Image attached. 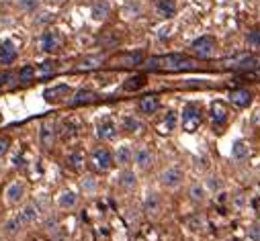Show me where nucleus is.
Segmentation results:
<instances>
[{"label": "nucleus", "mask_w": 260, "mask_h": 241, "mask_svg": "<svg viewBox=\"0 0 260 241\" xmlns=\"http://www.w3.org/2000/svg\"><path fill=\"white\" fill-rule=\"evenodd\" d=\"M134 145L132 143H121L119 147H115L113 157H115V166L119 168H129L134 164Z\"/></svg>", "instance_id": "nucleus-12"}, {"label": "nucleus", "mask_w": 260, "mask_h": 241, "mask_svg": "<svg viewBox=\"0 0 260 241\" xmlns=\"http://www.w3.org/2000/svg\"><path fill=\"white\" fill-rule=\"evenodd\" d=\"M144 62V55L142 51H134V53H119L111 59V64L115 66H123V68H134V66H140Z\"/></svg>", "instance_id": "nucleus-20"}, {"label": "nucleus", "mask_w": 260, "mask_h": 241, "mask_svg": "<svg viewBox=\"0 0 260 241\" xmlns=\"http://www.w3.org/2000/svg\"><path fill=\"white\" fill-rule=\"evenodd\" d=\"M194 62L190 57L182 55V53H168V55H160V57H148L144 62L146 70H186L192 68Z\"/></svg>", "instance_id": "nucleus-1"}, {"label": "nucleus", "mask_w": 260, "mask_h": 241, "mask_svg": "<svg viewBox=\"0 0 260 241\" xmlns=\"http://www.w3.org/2000/svg\"><path fill=\"white\" fill-rule=\"evenodd\" d=\"M232 157L236 162H246L250 157V147L246 141H236L234 147H232Z\"/></svg>", "instance_id": "nucleus-30"}, {"label": "nucleus", "mask_w": 260, "mask_h": 241, "mask_svg": "<svg viewBox=\"0 0 260 241\" xmlns=\"http://www.w3.org/2000/svg\"><path fill=\"white\" fill-rule=\"evenodd\" d=\"M59 133H61V137H66V139H68V137H72V135H74V125L66 120V123L61 125V131H59Z\"/></svg>", "instance_id": "nucleus-42"}, {"label": "nucleus", "mask_w": 260, "mask_h": 241, "mask_svg": "<svg viewBox=\"0 0 260 241\" xmlns=\"http://www.w3.org/2000/svg\"><path fill=\"white\" fill-rule=\"evenodd\" d=\"M234 207L236 209H244L246 207V194H236L234 196Z\"/></svg>", "instance_id": "nucleus-43"}, {"label": "nucleus", "mask_w": 260, "mask_h": 241, "mask_svg": "<svg viewBox=\"0 0 260 241\" xmlns=\"http://www.w3.org/2000/svg\"><path fill=\"white\" fill-rule=\"evenodd\" d=\"M17 217L21 219V223H23L25 227H31V225L39 223V219H41V211H39V207H37L35 203H29V205H25V207L19 211Z\"/></svg>", "instance_id": "nucleus-19"}, {"label": "nucleus", "mask_w": 260, "mask_h": 241, "mask_svg": "<svg viewBox=\"0 0 260 241\" xmlns=\"http://www.w3.org/2000/svg\"><path fill=\"white\" fill-rule=\"evenodd\" d=\"M258 172H260V164H258Z\"/></svg>", "instance_id": "nucleus-48"}, {"label": "nucleus", "mask_w": 260, "mask_h": 241, "mask_svg": "<svg viewBox=\"0 0 260 241\" xmlns=\"http://www.w3.org/2000/svg\"><path fill=\"white\" fill-rule=\"evenodd\" d=\"M68 164H70V168H74V170H82V166H84V155L78 151V153H72L70 157H68Z\"/></svg>", "instance_id": "nucleus-39"}, {"label": "nucleus", "mask_w": 260, "mask_h": 241, "mask_svg": "<svg viewBox=\"0 0 260 241\" xmlns=\"http://www.w3.org/2000/svg\"><path fill=\"white\" fill-rule=\"evenodd\" d=\"M47 5H51V7H59V5H63L66 3V0H45Z\"/></svg>", "instance_id": "nucleus-45"}, {"label": "nucleus", "mask_w": 260, "mask_h": 241, "mask_svg": "<svg viewBox=\"0 0 260 241\" xmlns=\"http://www.w3.org/2000/svg\"><path fill=\"white\" fill-rule=\"evenodd\" d=\"M190 53L197 59H209L215 53V39L213 37H199L190 43Z\"/></svg>", "instance_id": "nucleus-5"}, {"label": "nucleus", "mask_w": 260, "mask_h": 241, "mask_svg": "<svg viewBox=\"0 0 260 241\" xmlns=\"http://www.w3.org/2000/svg\"><path fill=\"white\" fill-rule=\"evenodd\" d=\"M252 229H254V231H252V233H254V237H256V239H260V223H256Z\"/></svg>", "instance_id": "nucleus-47"}, {"label": "nucleus", "mask_w": 260, "mask_h": 241, "mask_svg": "<svg viewBox=\"0 0 260 241\" xmlns=\"http://www.w3.org/2000/svg\"><path fill=\"white\" fill-rule=\"evenodd\" d=\"M158 108H160V98L158 96H146V98L140 100L142 114H154V112H158Z\"/></svg>", "instance_id": "nucleus-29"}, {"label": "nucleus", "mask_w": 260, "mask_h": 241, "mask_svg": "<svg viewBox=\"0 0 260 241\" xmlns=\"http://www.w3.org/2000/svg\"><path fill=\"white\" fill-rule=\"evenodd\" d=\"M121 131L125 135L136 137V135L144 133V123H142V120L136 114H123L121 116Z\"/></svg>", "instance_id": "nucleus-15"}, {"label": "nucleus", "mask_w": 260, "mask_h": 241, "mask_svg": "<svg viewBox=\"0 0 260 241\" xmlns=\"http://www.w3.org/2000/svg\"><path fill=\"white\" fill-rule=\"evenodd\" d=\"M23 229H25V225L21 223V219H19V217H13V219L5 221V225H3V231H5L7 235H11V237L19 235Z\"/></svg>", "instance_id": "nucleus-31"}, {"label": "nucleus", "mask_w": 260, "mask_h": 241, "mask_svg": "<svg viewBox=\"0 0 260 241\" xmlns=\"http://www.w3.org/2000/svg\"><path fill=\"white\" fill-rule=\"evenodd\" d=\"M154 164H156V155L148 145H140V147L134 149V166L138 170L148 172V170L154 168Z\"/></svg>", "instance_id": "nucleus-6"}, {"label": "nucleus", "mask_w": 260, "mask_h": 241, "mask_svg": "<svg viewBox=\"0 0 260 241\" xmlns=\"http://www.w3.org/2000/svg\"><path fill=\"white\" fill-rule=\"evenodd\" d=\"M203 123V110L197 102H186L180 112V125L186 133H194Z\"/></svg>", "instance_id": "nucleus-2"}, {"label": "nucleus", "mask_w": 260, "mask_h": 241, "mask_svg": "<svg viewBox=\"0 0 260 241\" xmlns=\"http://www.w3.org/2000/svg\"><path fill=\"white\" fill-rule=\"evenodd\" d=\"M207 188L203 182H190L188 188H186V198L192 203V205H205L207 203Z\"/></svg>", "instance_id": "nucleus-18"}, {"label": "nucleus", "mask_w": 260, "mask_h": 241, "mask_svg": "<svg viewBox=\"0 0 260 241\" xmlns=\"http://www.w3.org/2000/svg\"><path fill=\"white\" fill-rule=\"evenodd\" d=\"M156 11L162 19H172L176 13V0H156Z\"/></svg>", "instance_id": "nucleus-26"}, {"label": "nucleus", "mask_w": 260, "mask_h": 241, "mask_svg": "<svg viewBox=\"0 0 260 241\" xmlns=\"http://www.w3.org/2000/svg\"><path fill=\"white\" fill-rule=\"evenodd\" d=\"M252 120H254V125H260V108L252 114Z\"/></svg>", "instance_id": "nucleus-46"}, {"label": "nucleus", "mask_w": 260, "mask_h": 241, "mask_svg": "<svg viewBox=\"0 0 260 241\" xmlns=\"http://www.w3.org/2000/svg\"><path fill=\"white\" fill-rule=\"evenodd\" d=\"M49 21H51V15L49 13H43V15H39V19H35V25H45Z\"/></svg>", "instance_id": "nucleus-44"}, {"label": "nucleus", "mask_w": 260, "mask_h": 241, "mask_svg": "<svg viewBox=\"0 0 260 241\" xmlns=\"http://www.w3.org/2000/svg\"><path fill=\"white\" fill-rule=\"evenodd\" d=\"M35 76H37L35 66H23V68L19 70V74H17V80H19L21 84H29V82L35 80Z\"/></svg>", "instance_id": "nucleus-34"}, {"label": "nucleus", "mask_w": 260, "mask_h": 241, "mask_svg": "<svg viewBox=\"0 0 260 241\" xmlns=\"http://www.w3.org/2000/svg\"><path fill=\"white\" fill-rule=\"evenodd\" d=\"M90 166H92L94 172H111L113 166H115L113 151L107 149V147H96L90 153Z\"/></svg>", "instance_id": "nucleus-4"}, {"label": "nucleus", "mask_w": 260, "mask_h": 241, "mask_svg": "<svg viewBox=\"0 0 260 241\" xmlns=\"http://www.w3.org/2000/svg\"><path fill=\"white\" fill-rule=\"evenodd\" d=\"M19 57V49L11 39H3L0 41V64L3 66H11L17 62Z\"/></svg>", "instance_id": "nucleus-16"}, {"label": "nucleus", "mask_w": 260, "mask_h": 241, "mask_svg": "<svg viewBox=\"0 0 260 241\" xmlns=\"http://www.w3.org/2000/svg\"><path fill=\"white\" fill-rule=\"evenodd\" d=\"M228 98H230V102H232L234 106H238V108H248V106L252 104V92H250V90H244V88L230 92Z\"/></svg>", "instance_id": "nucleus-23"}, {"label": "nucleus", "mask_w": 260, "mask_h": 241, "mask_svg": "<svg viewBox=\"0 0 260 241\" xmlns=\"http://www.w3.org/2000/svg\"><path fill=\"white\" fill-rule=\"evenodd\" d=\"M55 137H57V131H55V123L53 120H45L39 127V143L43 149H51L53 143H55Z\"/></svg>", "instance_id": "nucleus-13"}, {"label": "nucleus", "mask_w": 260, "mask_h": 241, "mask_svg": "<svg viewBox=\"0 0 260 241\" xmlns=\"http://www.w3.org/2000/svg\"><path fill=\"white\" fill-rule=\"evenodd\" d=\"M80 188L86 196H94L96 190H99V180L92 176V174H86L82 180H80Z\"/></svg>", "instance_id": "nucleus-28"}, {"label": "nucleus", "mask_w": 260, "mask_h": 241, "mask_svg": "<svg viewBox=\"0 0 260 241\" xmlns=\"http://www.w3.org/2000/svg\"><path fill=\"white\" fill-rule=\"evenodd\" d=\"M109 13H111V3L109 0H96V3L92 5V9H90V17L96 23H103L109 17Z\"/></svg>", "instance_id": "nucleus-24"}, {"label": "nucleus", "mask_w": 260, "mask_h": 241, "mask_svg": "<svg viewBox=\"0 0 260 241\" xmlns=\"http://www.w3.org/2000/svg\"><path fill=\"white\" fill-rule=\"evenodd\" d=\"M78 203H80V196H78L74 190H70V188L59 190V194L55 196V205H57V209H61V211H72V209L78 207Z\"/></svg>", "instance_id": "nucleus-14"}, {"label": "nucleus", "mask_w": 260, "mask_h": 241, "mask_svg": "<svg viewBox=\"0 0 260 241\" xmlns=\"http://www.w3.org/2000/svg\"><path fill=\"white\" fill-rule=\"evenodd\" d=\"M246 43H248L250 49H260V27H256V29H252V31L248 33Z\"/></svg>", "instance_id": "nucleus-38"}, {"label": "nucleus", "mask_w": 260, "mask_h": 241, "mask_svg": "<svg viewBox=\"0 0 260 241\" xmlns=\"http://www.w3.org/2000/svg\"><path fill=\"white\" fill-rule=\"evenodd\" d=\"M209 116H211V123L215 127H223L228 120H230V108L223 100H215L211 102V110H209Z\"/></svg>", "instance_id": "nucleus-11"}, {"label": "nucleus", "mask_w": 260, "mask_h": 241, "mask_svg": "<svg viewBox=\"0 0 260 241\" xmlns=\"http://www.w3.org/2000/svg\"><path fill=\"white\" fill-rule=\"evenodd\" d=\"M11 151V139L9 137H0V157L7 155Z\"/></svg>", "instance_id": "nucleus-41"}, {"label": "nucleus", "mask_w": 260, "mask_h": 241, "mask_svg": "<svg viewBox=\"0 0 260 241\" xmlns=\"http://www.w3.org/2000/svg\"><path fill=\"white\" fill-rule=\"evenodd\" d=\"M17 7L23 13H37L41 7V0H17Z\"/></svg>", "instance_id": "nucleus-37"}, {"label": "nucleus", "mask_w": 260, "mask_h": 241, "mask_svg": "<svg viewBox=\"0 0 260 241\" xmlns=\"http://www.w3.org/2000/svg\"><path fill=\"white\" fill-rule=\"evenodd\" d=\"M55 70H57V64L55 62H43V64H39L35 68V72H37L39 78H49V76L55 74Z\"/></svg>", "instance_id": "nucleus-35"}, {"label": "nucleus", "mask_w": 260, "mask_h": 241, "mask_svg": "<svg viewBox=\"0 0 260 241\" xmlns=\"http://www.w3.org/2000/svg\"><path fill=\"white\" fill-rule=\"evenodd\" d=\"M94 100H96V92H92V90H78L70 98V106H82V104H90Z\"/></svg>", "instance_id": "nucleus-27"}, {"label": "nucleus", "mask_w": 260, "mask_h": 241, "mask_svg": "<svg viewBox=\"0 0 260 241\" xmlns=\"http://www.w3.org/2000/svg\"><path fill=\"white\" fill-rule=\"evenodd\" d=\"M184 170L180 166H168L158 174V184L164 190H178L184 184Z\"/></svg>", "instance_id": "nucleus-3"}, {"label": "nucleus", "mask_w": 260, "mask_h": 241, "mask_svg": "<svg viewBox=\"0 0 260 241\" xmlns=\"http://www.w3.org/2000/svg\"><path fill=\"white\" fill-rule=\"evenodd\" d=\"M25 196H27V186H25V182H21V180H15V182H11L7 186V190H5V203L9 207L21 205L25 200Z\"/></svg>", "instance_id": "nucleus-7"}, {"label": "nucleus", "mask_w": 260, "mask_h": 241, "mask_svg": "<svg viewBox=\"0 0 260 241\" xmlns=\"http://www.w3.org/2000/svg\"><path fill=\"white\" fill-rule=\"evenodd\" d=\"M144 213L150 219H158L164 213V198H162L160 192L154 190V192H150L146 196V200H144Z\"/></svg>", "instance_id": "nucleus-9"}, {"label": "nucleus", "mask_w": 260, "mask_h": 241, "mask_svg": "<svg viewBox=\"0 0 260 241\" xmlns=\"http://www.w3.org/2000/svg\"><path fill=\"white\" fill-rule=\"evenodd\" d=\"M146 82H148L146 74H134V76H129L123 82V90L125 92H138V90H142L146 86Z\"/></svg>", "instance_id": "nucleus-25"}, {"label": "nucleus", "mask_w": 260, "mask_h": 241, "mask_svg": "<svg viewBox=\"0 0 260 241\" xmlns=\"http://www.w3.org/2000/svg\"><path fill=\"white\" fill-rule=\"evenodd\" d=\"M70 94H72V88L68 84H57V86L43 90V100L49 104H57V102H63L66 98H70Z\"/></svg>", "instance_id": "nucleus-10"}, {"label": "nucleus", "mask_w": 260, "mask_h": 241, "mask_svg": "<svg viewBox=\"0 0 260 241\" xmlns=\"http://www.w3.org/2000/svg\"><path fill=\"white\" fill-rule=\"evenodd\" d=\"M144 15V5H142V0H127L123 11H121V17L127 19V21H136Z\"/></svg>", "instance_id": "nucleus-22"}, {"label": "nucleus", "mask_w": 260, "mask_h": 241, "mask_svg": "<svg viewBox=\"0 0 260 241\" xmlns=\"http://www.w3.org/2000/svg\"><path fill=\"white\" fill-rule=\"evenodd\" d=\"M119 135V127L115 125V120L111 118H103L101 123L96 125V137L101 141H115Z\"/></svg>", "instance_id": "nucleus-17"}, {"label": "nucleus", "mask_w": 260, "mask_h": 241, "mask_svg": "<svg viewBox=\"0 0 260 241\" xmlns=\"http://www.w3.org/2000/svg\"><path fill=\"white\" fill-rule=\"evenodd\" d=\"M176 114H178V112H174V110H168V112L164 114L162 123H160V131H162L164 135H168V133L174 131V127H176Z\"/></svg>", "instance_id": "nucleus-32"}, {"label": "nucleus", "mask_w": 260, "mask_h": 241, "mask_svg": "<svg viewBox=\"0 0 260 241\" xmlns=\"http://www.w3.org/2000/svg\"><path fill=\"white\" fill-rule=\"evenodd\" d=\"M117 186L123 192H134L140 186V180H138V172H134L132 168H121L119 176H117Z\"/></svg>", "instance_id": "nucleus-8"}, {"label": "nucleus", "mask_w": 260, "mask_h": 241, "mask_svg": "<svg viewBox=\"0 0 260 241\" xmlns=\"http://www.w3.org/2000/svg\"><path fill=\"white\" fill-rule=\"evenodd\" d=\"M205 188H207V192H213V194H217V192L223 188V178H221V176H217V174H211V176H207Z\"/></svg>", "instance_id": "nucleus-33"}, {"label": "nucleus", "mask_w": 260, "mask_h": 241, "mask_svg": "<svg viewBox=\"0 0 260 241\" xmlns=\"http://www.w3.org/2000/svg\"><path fill=\"white\" fill-rule=\"evenodd\" d=\"M59 45H61V37H59L57 31H45V33L41 35V41H39L41 51H45V53H53V51L59 49Z\"/></svg>", "instance_id": "nucleus-21"}, {"label": "nucleus", "mask_w": 260, "mask_h": 241, "mask_svg": "<svg viewBox=\"0 0 260 241\" xmlns=\"http://www.w3.org/2000/svg\"><path fill=\"white\" fill-rule=\"evenodd\" d=\"M15 80H17V76H15V74H11V72H0V88L13 84Z\"/></svg>", "instance_id": "nucleus-40"}, {"label": "nucleus", "mask_w": 260, "mask_h": 241, "mask_svg": "<svg viewBox=\"0 0 260 241\" xmlns=\"http://www.w3.org/2000/svg\"><path fill=\"white\" fill-rule=\"evenodd\" d=\"M103 64V57L101 55H90V57H84L82 62L78 64V70H94Z\"/></svg>", "instance_id": "nucleus-36"}]
</instances>
